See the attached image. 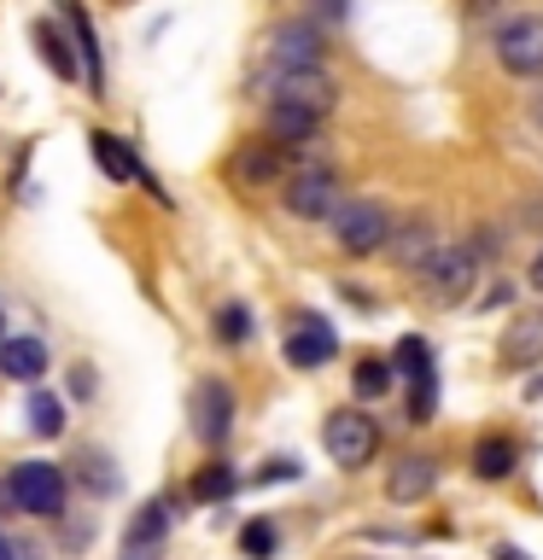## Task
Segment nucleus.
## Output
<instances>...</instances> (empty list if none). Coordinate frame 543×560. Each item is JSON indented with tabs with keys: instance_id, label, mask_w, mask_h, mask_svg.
Masks as SVG:
<instances>
[{
	"instance_id": "1",
	"label": "nucleus",
	"mask_w": 543,
	"mask_h": 560,
	"mask_svg": "<svg viewBox=\"0 0 543 560\" xmlns=\"http://www.w3.org/2000/svg\"><path fill=\"white\" fill-rule=\"evenodd\" d=\"M415 269H420V292H427L432 304H467L473 280H480V245H462V240L432 245Z\"/></svg>"
},
{
	"instance_id": "2",
	"label": "nucleus",
	"mask_w": 543,
	"mask_h": 560,
	"mask_svg": "<svg viewBox=\"0 0 543 560\" xmlns=\"http://www.w3.org/2000/svg\"><path fill=\"white\" fill-rule=\"evenodd\" d=\"M392 234H397L392 210L374 205V199H357V205L333 210V240H339V252H350V257H374Z\"/></svg>"
},
{
	"instance_id": "3",
	"label": "nucleus",
	"mask_w": 543,
	"mask_h": 560,
	"mask_svg": "<svg viewBox=\"0 0 543 560\" xmlns=\"http://www.w3.org/2000/svg\"><path fill=\"white\" fill-rule=\"evenodd\" d=\"M269 105H292V112H310V117H327L339 105V88L322 65H304V70H275L269 77Z\"/></svg>"
},
{
	"instance_id": "4",
	"label": "nucleus",
	"mask_w": 543,
	"mask_h": 560,
	"mask_svg": "<svg viewBox=\"0 0 543 560\" xmlns=\"http://www.w3.org/2000/svg\"><path fill=\"white\" fill-rule=\"evenodd\" d=\"M7 490H12V502L35 520H59L65 514V472L53 462H18Z\"/></svg>"
},
{
	"instance_id": "5",
	"label": "nucleus",
	"mask_w": 543,
	"mask_h": 560,
	"mask_svg": "<svg viewBox=\"0 0 543 560\" xmlns=\"http://www.w3.org/2000/svg\"><path fill=\"white\" fill-rule=\"evenodd\" d=\"M322 444H327V455L339 467H368V462H374V450H380V427L362 409H339V415H327Z\"/></svg>"
},
{
	"instance_id": "6",
	"label": "nucleus",
	"mask_w": 543,
	"mask_h": 560,
	"mask_svg": "<svg viewBox=\"0 0 543 560\" xmlns=\"http://www.w3.org/2000/svg\"><path fill=\"white\" fill-rule=\"evenodd\" d=\"M497 65L508 77H543V12L508 18L497 30Z\"/></svg>"
},
{
	"instance_id": "7",
	"label": "nucleus",
	"mask_w": 543,
	"mask_h": 560,
	"mask_svg": "<svg viewBox=\"0 0 543 560\" xmlns=\"http://www.w3.org/2000/svg\"><path fill=\"white\" fill-rule=\"evenodd\" d=\"M280 199H287L292 217H304V222H322L339 210V175L333 170H298L280 182Z\"/></svg>"
},
{
	"instance_id": "8",
	"label": "nucleus",
	"mask_w": 543,
	"mask_h": 560,
	"mask_svg": "<svg viewBox=\"0 0 543 560\" xmlns=\"http://www.w3.org/2000/svg\"><path fill=\"white\" fill-rule=\"evenodd\" d=\"M228 420H234V397H228V385L222 380L193 385V432H199L205 444H222Z\"/></svg>"
},
{
	"instance_id": "9",
	"label": "nucleus",
	"mask_w": 543,
	"mask_h": 560,
	"mask_svg": "<svg viewBox=\"0 0 543 560\" xmlns=\"http://www.w3.org/2000/svg\"><path fill=\"white\" fill-rule=\"evenodd\" d=\"M304 65H322V35L310 24H287L269 35V70H304Z\"/></svg>"
},
{
	"instance_id": "10",
	"label": "nucleus",
	"mask_w": 543,
	"mask_h": 560,
	"mask_svg": "<svg viewBox=\"0 0 543 560\" xmlns=\"http://www.w3.org/2000/svg\"><path fill=\"white\" fill-rule=\"evenodd\" d=\"M234 182H240V187H280V182H287L280 140H252V147L234 158Z\"/></svg>"
},
{
	"instance_id": "11",
	"label": "nucleus",
	"mask_w": 543,
	"mask_h": 560,
	"mask_svg": "<svg viewBox=\"0 0 543 560\" xmlns=\"http://www.w3.org/2000/svg\"><path fill=\"white\" fill-rule=\"evenodd\" d=\"M438 485V462L432 455H403V462L392 467V479H385V497L392 502H427Z\"/></svg>"
},
{
	"instance_id": "12",
	"label": "nucleus",
	"mask_w": 543,
	"mask_h": 560,
	"mask_svg": "<svg viewBox=\"0 0 543 560\" xmlns=\"http://www.w3.org/2000/svg\"><path fill=\"white\" fill-rule=\"evenodd\" d=\"M502 368H532V362H543V315H520L515 327L502 332Z\"/></svg>"
},
{
	"instance_id": "13",
	"label": "nucleus",
	"mask_w": 543,
	"mask_h": 560,
	"mask_svg": "<svg viewBox=\"0 0 543 560\" xmlns=\"http://www.w3.org/2000/svg\"><path fill=\"white\" fill-rule=\"evenodd\" d=\"M333 350H339L333 327H327V322H304V327L287 339V362H292V368H322V362H333Z\"/></svg>"
},
{
	"instance_id": "14",
	"label": "nucleus",
	"mask_w": 543,
	"mask_h": 560,
	"mask_svg": "<svg viewBox=\"0 0 543 560\" xmlns=\"http://www.w3.org/2000/svg\"><path fill=\"white\" fill-rule=\"evenodd\" d=\"M0 374L7 380H42L47 374V345L42 339H0Z\"/></svg>"
},
{
	"instance_id": "15",
	"label": "nucleus",
	"mask_w": 543,
	"mask_h": 560,
	"mask_svg": "<svg viewBox=\"0 0 543 560\" xmlns=\"http://www.w3.org/2000/svg\"><path fill=\"white\" fill-rule=\"evenodd\" d=\"M94 158H100V170L112 175V182H140V158L129 152V140H117V135H94Z\"/></svg>"
},
{
	"instance_id": "16",
	"label": "nucleus",
	"mask_w": 543,
	"mask_h": 560,
	"mask_svg": "<svg viewBox=\"0 0 543 560\" xmlns=\"http://www.w3.org/2000/svg\"><path fill=\"white\" fill-rule=\"evenodd\" d=\"M515 462H520L515 438H480V450H473V472H480V479H508Z\"/></svg>"
},
{
	"instance_id": "17",
	"label": "nucleus",
	"mask_w": 543,
	"mask_h": 560,
	"mask_svg": "<svg viewBox=\"0 0 543 560\" xmlns=\"http://www.w3.org/2000/svg\"><path fill=\"white\" fill-rule=\"evenodd\" d=\"M65 24H70V42L82 47V77L88 82H105V70H100V47H94V24H88V12L77 7V0H65Z\"/></svg>"
},
{
	"instance_id": "18",
	"label": "nucleus",
	"mask_w": 543,
	"mask_h": 560,
	"mask_svg": "<svg viewBox=\"0 0 543 560\" xmlns=\"http://www.w3.org/2000/svg\"><path fill=\"white\" fill-rule=\"evenodd\" d=\"M35 42H42V59L53 65V77H65V82H77V77H82V65H77V52H70V47H65V35H59V30H53V24H42V30H35Z\"/></svg>"
},
{
	"instance_id": "19",
	"label": "nucleus",
	"mask_w": 543,
	"mask_h": 560,
	"mask_svg": "<svg viewBox=\"0 0 543 560\" xmlns=\"http://www.w3.org/2000/svg\"><path fill=\"white\" fill-rule=\"evenodd\" d=\"M30 432L35 438H59L65 432V402L53 397V392H35L30 397Z\"/></svg>"
},
{
	"instance_id": "20",
	"label": "nucleus",
	"mask_w": 543,
	"mask_h": 560,
	"mask_svg": "<svg viewBox=\"0 0 543 560\" xmlns=\"http://www.w3.org/2000/svg\"><path fill=\"white\" fill-rule=\"evenodd\" d=\"M350 392H357L362 402L385 397V392H392V368L374 362V357H362V362H357V374H350Z\"/></svg>"
},
{
	"instance_id": "21",
	"label": "nucleus",
	"mask_w": 543,
	"mask_h": 560,
	"mask_svg": "<svg viewBox=\"0 0 543 560\" xmlns=\"http://www.w3.org/2000/svg\"><path fill=\"white\" fill-rule=\"evenodd\" d=\"M164 525H170V502H152L147 514L129 525V549H152V542L164 537Z\"/></svg>"
},
{
	"instance_id": "22",
	"label": "nucleus",
	"mask_w": 543,
	"mask_h": 560,
	"mask_svg": "<svg viewBox=\"0 0 543 560\" xmlns=\"http://www.w3.org/2000/svg\"><path fill=\"white\" fill-rule=\"evenodd\" d=\"M234 485H240V479H234V467H222V462H217V467H205L199 479H193V502H222Z\"/></svg>"
},
{
	"instance_id": "23",
	"label": "nucleus",
	"mask_w": 543,
	"mask_h": 560,
	"mask_svg": "<svg viewBox=\"0 0 543 560\" xmlns=\"http://www.w3.org/2000/svg\"><path fill=\"white\" fill-rule=\"evenodd\" d=\"M385 245L397 252V262H420V257L432 252V228H427V222H409L397 240H385Z\"/></svg>"
},
{
	"instance_id": "24",
	"label": "nucleus",
	"mask_w": 543,
	"mask_h": 560,
	"mask_svg": "<svg viewBox=\"0 0 543 560\" xmlns=\"http://www.w3.org/2000/svg\"><path fill=\"white\" fill-rule=\"evenodd\" d=\"M397 374L409 380V385L427 380V374H432V350L420 345V339H403V345H397Z\"/></svg>"
},
{
	"instance_id": "25",
	"label": "nucleus",
	"mask_w": 543,
	"mask_h": 560,
	"mask_svg": "<svg viewBox=\"0 0 543 560\" xmlns=\"http://www.w3.org/2000/svg\"><path fill=\"white\" fill-rule=\"evenodd\" d=\"M217 339L222 345H245V339H252V315H245V304H222L217 310Z\"/></svg>"
},
{
	"instance_id": "26",
	"label": "nucleus",
	"mask_w": 543,
	"mask_h": 560,
	"mask_svg": "<svg viewBox=\"0 0 543 560\" xmlns=\"http://www.w3.org/2000/svg\"><path fill=\"white\" fill-rule=\"evenodd\" d=\"M240 549L252 555V560H269V555H275V525H269V520H252V525L240 532Z\"/></svg>"
},
{
	"instance_id": "27",
	"label": "nucleus",
	"mask_w": 543,
	"mask_h": 560,
	"mask_svg": "<svg viewBox=\"0 0 543 560\" xmlns=\"http://www.w3.org/2000/svg\"><path fill=\"white\" fill-rule=\"evenodd\" d=\"M432 402H438V380L427 374V380H415V397H409V420H415V427H427V420H432Z\"/></svg>"
},
{
	"instance_id": "28",
	"label": "nucleus",
	"mask_w": 543,
	"mask_h": 560,
	"mask_svg": "<svg viewBox=\"0 0 543 560\" xmlns=\"http://www.w3.org/2000/svg\"><path fill=\"white\" fill-rule=\"evenodd\" d=\"M490 560H532V555L515 549V542H497V549H490Z\"/></svg>"
},
{
	"instance_id": "29",
	"label": "nucleus",
	"mask_w": 543,
	"mask_h": 560,
	"mask_svg": "<svg viewBox=\"0 0 543 560\" xmlns=\"http://www.w3.org/2000/svg\"><path fill=\"white\" fill-rule=\"evenodd\" d=\"M525 287H532V292H538V298H543V252H538V257H532V275H525Z\"/></svg>"
},
{
	"instance_id": "30",
	"label": "nucleus",
	"mask_w": 543,
	"mask_h": 560,
	"mask_svg": "<svg viewBox=\"0 0 543 560\" xmlns=\"http://www.w3.org/2000/svg\"><path fill=\"white\" fill-rule=\"evenodd\" d=\"M467 7H473V12H490V7H502V0H467Z\"/></svg>"
},
{
	"instance_id": "31",
	"label": "nucleus",
	"mask_w": 543,
	"mask_h": 560,
	"mask_svg": "<svg viewBox=\"0 0 543 560\" xmlns=\"http://www.w3.org/2000/svg\"><path fill=\"white\" fill-rule=\"evenodd\" d=\"M0 560H12V542H7V532H0Z\"/></svg>"
},
{
	"instance_id": "32",
	"label": "nucleus",
	"mask_w": 543,
	"mask_h": 560,
	"mask_svg": "<svg viewBox=\"0 0 543 560\" xmlns=\"http://www.w3.org/2000/svg\"><path fill=\"white\" fill-rule=\"evenodd\" d=\"M0 339H7V322H0Z\"/></svg>"
}]
</instances>
